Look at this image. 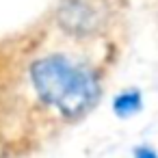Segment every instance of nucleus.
Listing matches in <instances>:
<instances>
[{"instance_id": "f03ea898", "label": "nucleus", "mask_w": 158, "mask_h": 158, "mask_svg": "<svg viewBox=\"0 0 158 158\" xmlns=\"http://www.w3.org/2000/svg\"><path fill=\"white\" fill-rule=\"evenodd\" d=\"M143 108V93L139 89H123L113 98V113L119 119H130Z\"/></svg>"}, {"instance_id": "f257e3e1", "label": "nucleus", "mask_w": 158, "mask_h": 158, "mask_svg": "<svg viewBox=\"0 0 158 158\" xmlns=\"http://www.w3.org/2000/svg\"><path fill=\"white\" fill-rule=\"evenodd\" d=\"M31 82L37 98L65 119H78L100 98L98 74L65 52L35 59L31 65Z\"/></svg>"}, {"instance_id": "7ed1b4c3", "label": "nucleus", "mask_w": 158, "mask_h": 158, "mask_svg": "<svg viewBox=\"0 0 158 158\" xmlns=\"http://www.w3.org/2000/svg\"><path fill=\"white\" fill-rule=\"evenodd\" d=\"M132 158H158V152L152 145H139L132 154Z\"/></svg>"}]
</instances>
